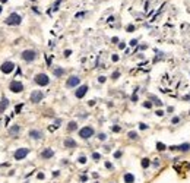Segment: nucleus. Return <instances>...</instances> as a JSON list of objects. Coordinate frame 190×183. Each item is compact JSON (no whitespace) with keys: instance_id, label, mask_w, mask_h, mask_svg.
Segmentation results:
<instances>
[{"instance_id":"obj_37","label":"nucleus","mask_w":190,"mask_h":183,"mask_svg":"<svg viewBox=\"0 0 190 183\" xmlns=\"http://www.w3.org/2000/svg\"><path fill=\"white\" fill-rule=\"evenodd\" d=\"M37 177H38L40 180H42V179H44L45 176H44V173H38V174H37Z\"/></svg>"},{"instance_id":"obj_14","label":"nucleus","mask_w":190,"mask_h":183,"mask_svg":"<svg viewBox=\"0 0 190 183\" xmlns=\"http://www.w3.org/2000/svg\"><path fill=\"white\" fill-rule=\"evenodd\" d=\"M63 144H64V148H76V145H78L76 141L72 139V138H66Z\"/></svg>"},{"instance_id":"obj_3","label":"nucleus","mask_w":190,"mask_h":183,"mask_svg":"<svg viewBox=\"0 0 190 183\" xmlns=\"http://www.w3.org/2000/svg\"><path fill=\"white\" fill-rule=\"evenodd\" d=\"M37 51L35 50H23L22 51V54H20V57H22V60H25V62H28V63H31V62H34L35 59H37Z\"/></svg>"},{"instance_id":"obj_27","label":"nucleus","mask_w":190,"mask_h":183,"mask_svg":"<svg viewBox=\"0 0 190 183\" xmlns=\"http://www.w3.org/2000/svg\"><path fill=\"white\" fill-rule=\"evenodd\" d=\"M152 100H154V103H155L157 106H162V101H160L158 98H155V97H152Z\"/></svg>"},{"instance_id":"obj_13","label":"nucleus","mask_w":190,"mask_h":183,"mask_svg":"<svg viewBox=\"0 0 190 183\" xmlns=\"http://www.w3.org/2000/svg\"><path fill=\"white\" fill-rule=\"evenodd\" d=\"M53 155H54V151L51 150V148H45L42 152H41V158H44V160H48V158H53Z\"/></svg>"},{"instance_id":"obj_48","label":"nucleus","mask_w":190,"mask_h":183,"mask_svg":"<svg viewBox=\"0 0 190 183\" xmlns=\"http://www.w3.org/2000/svg\"><path fill=\"white\" fill-rule=\"evenodd\" d=\"M111 41H113V43H119V38H117V37H113V40H111Z\"/></svg>"},{"instance_id":"obj_30","label":"nucleus","mask_w":190,"mask_h":183,"mask_svg":"<svg viewBox=\"0 0 190 183\" xmlns=\"http://www.w3.org/2000/svg\"><path fill=\"white\" fill-rule=\"evenodd\" d=\"M133 31H135V25H132V23H130V25L127 26V32H133Z\"/></svg>"},{"instance_id":"obj_17","label":"nucleus","mask_w":190,"mask_h":183,"mask_svg":"<svg viewBox=\"0 0 190 183\" xmlns=\"http://www.w3.org/2000/svg\"><path fill=\"white\" fill-rule=\"evenodd\" d=\"M53 73H54L56 78H61V76L64 75V69H61V67H56V69L53 70Z\"/></svg>"},{"instance_id":"obj_4","label":"nucleus","mask_w":190,"mask_h":183,"mask_svg":"<svg viewBox=\"0 0 190 183\" xmlns=\"http://www.w3.org/2000/svg\"><path fill=\"white\" fill-rule=\"evenodd\" d=\"M94 133H95V130H94V128H91V126H83V128L79 130V136H80L82 139H89L91 136H94Z\"/></svg>"},{"instance_id":"obj_36","label":"nucleus","mask_w":190,"mask_h":183,"mask_svg":"<svg viewBox=\"0 0 190 183\" xmlns=\"http://www.w3.org/2000/svg\"><path fill=\"white\" fill-rule=\"evenodd\" d=\"M179 122H180V117H173V125H176Z\"/></svg>"},{"instance_id":"obj_53","label":"nucleus","mask_w":190,"mask_h":183,"mask_svg":"<svg viewBox=\"0 0 190 183\" xmlns=\"http://www.w3.org/2000/svg\"><path fill=\"white\" fill-rule=\"evenodd\" d=\"M31 1H35V0H31Z\"/></svg>"},{"instance_id":"obj_42","label":"nucleus","mask_w":190,"mask_h":183,"mask_svg":"<svg viewBox=\"0 0 190 183\" xmlns=\"http://www.w3.org/2000/svg\"><path fill=\"white\" fill-rule=\"evenodd\" d=\"M119 47L123 50V48H126V44H124V43H120V44H119Z\"/></svg>"},{"instance_id":"obj_50","label":"nucleus","mask_w":190,"mask_h":183,"mask_svg":"<svg viewBox=\"0 0 190 183\" xmlns=\"http://www.w3.org/2000/svg\"><path fill=\"white\" fill-rule=\"evenodd\" d=\"M184 100H190V95H187V97H184Z\"/></svg>"},{"instance_id":"obj_24","label":"nucleus","mask_w":190,"mask_h":183,"mask_svg":"<svg viewBox=\"0 0 190 183\" xmlns=\"http://www.w3.org/2000/svg\"><path fill=\"white\" fill-rule=\"evenodd\" d=\"M78 161H79V164H85V163H86V157H85V155H80V157L78 158Z\"/></svg>"},{"instance_id":"obj_40","label":"nucleus","mask_w":190,"mask_h":183,"mask_svg":"<svg viewBox=\"0 0 190 183\" xmlns=\"http://www.w3.org/2000/svg\"><path fill=\"white\" fill-rule=\"evenodd\" d=\"M105 167H107V169H110V170H111V169H113V164H111V163H108V161H107V163H105Z\"/></svg>"},{"instance_id":"obj_43","label":"nucleus","mask_w":190,"mask_h":183,"mask_svg":"<svg viewBox=\"0 0 190 183\" xmlns=\"http://www.w3.org/2000/svg\"><path fill=\"white\" fill-rule=\"evenodd\" d=\"M111 59H113V62H117V60H119V56H117V54H114Z\"/></svg>"},{"instance_id":"obj_45","label":"nucleus","mask_w":190,"mask_h":183,"mask_svg":"<svg viewBox=\"0 0 190 183\" xmlns=\"http://www.w3.org/2000/svg\"><path fill=\"white\" fill-rule=\"evenodd\" d=\"M132 101H138V97H136V94H133V95H132Z\"/></svg>"},{"instance_id":"obj_39","label":"nucleus","mask_w":190,"mask_h":183,"mask_svg":"<svg viewBox=\"0 0 190 183\" xmlns=\"http://www.w3.org/2000/svg\"><path fill=\"white\" fill-rule=\"evenodd\" d=\"M113 132H120V126H113Z\"/></svg>"},{"instance_id":"obj_47","label":"nucleus","mask_w":190,"mask_h":183,"mask_svg":"<svg viewBox=\"0 0 190 183\" xmlns=\"http://www.w3.org/2000/svg\"><path fill=\"white\" fill-rule=\"evenodd\" d=\"M83 15H85L83 12H80V13H76V18H80V16H83Z\"/></svg>"},{"instance_id":"obj_12","label":"nucleus","mask_w":190,"mask_h":183,"mask_svg":"<svg viewBox=\"0 0 190 183\" xmlns=\"http://www.w3.org/2000/svg\"><path fill=\"white\" fill-rule=\"evenodd\" d=\"M19 132H20V126H19V125H15V126L9 128V135H10L12 138H16V136L19 135Z\"/></svg>"},{"instance_id":"obj_28","label":"nucleus","mask_w":190,"mask_h":183,"mask_svg":"<svg viewBox=\"0 0 190 183\" xmlns=\"http://www.w3.org/2000/svg\"><path fill=\"white\" fill-rule=\"evenodd\" d=\"M143 107L151 108V107H152V103H151V101H145V103H143Z\"/></svg>"},{"instance_id":"obj_44","label":"nucleus","mask_w":190,"mask_h":183,"mask_svg":"<svg viewBox=\"0 0 190 183\" xmlns=\"http://www.w3.org/2000/svg\"><path fill=\"white\" fill-rule=\"evenodd\" d=\"M80 180H82V182H86V180H88V177L83 174V176H80Z\"/></svg>"},{"instance_id":"obj_10","label":"nucleus","mask_w":190,"mask_h":183,"mask_svg":"<svg viewBox=\"0 0 190 183\" xmlns=\"http://www.w3.org/2000/svg\"><path fill=\"white\" fill-rule=\"evenodd\" d=\"M86 92H88V85H80V86L76 89L75 95H76V98H83Z\"/></svg>"},{"instance_id":"obj_49","label":"nucleus","mask_w":190,"mask_h":183,"mask_svg":"<svg viewBox=\"0 0 190 183\" xmlns=\"http://www.w3.org/2000/svg\"><path fill=\"white\" fill-rule=\"evenodd\" d=\"M59 174H60V172H53V176H54V177H57Z\"/></svg>"},{"instance_id":"obj_51","label":"nucleus","mask_w":190,"mask_h":183,"mask_svg":"<svg viewBox=\"0 0 190 183\" xmlns=\"http://www.w3.org/2000/svg\"><path fill=\"white\" fill-rule=\"evenodd\" d=\"M0 1H1V3H6V1H7V0H0Z\"/></svg>"},{"instance_id":"obj_5","label":"nucleus","mask_w":190,"mask_h":183,"mask_svg":"<svg viewBox=\"0 0 190 183\" xmlns=\"http://www.w3.org/2000/svg\"><path fill=\"white\" fill-rule=\"evenodd\" d=\"M9 89H10L12 92H15V94H19V92L23 91V84L19 82L18 79H15V81H12V82L9 84Z\"/></svg>"},{"instance_id":"obj_1","label":"nucleus","mask_w":190,"mask_h":183,"mask_svg":"<svg viewBox=\"0 0 190 183\" xmlns=\"http://www.w3.org/2000/svg\"><path fill=\"white\" fill-rule=\"evenodd\" d=\"M4 22H6V25H10V26H13V25H19V23L22 22V16H20L19 13L13 12V13H10V15L4 19Z\"/></svg>"},{"instance_id":"obj_23","label":"nucleus","mask_w":190,"mask_h":183,"mask_svg":"<svg viewBox=\"0 0 190 183\" xmlns=\"http://www.w3.org/2000/svg\"><path fill=\"white\" fill-rule=\"evenodd\" d=\"M92 158H94L95 161H100V160H101V154H100V152H94V154H92Z\"/></svg>"},{"instance_id":"obj_33","label":"nucleus","mask_w":190,"mask_h":183,"mask_svg":"<svg viewBox=\"0 0 190 183\" xmlns=\"http://www.w3.org/2000/svg\"><path fill=\"white\" fill-rule=\"evenodd\" d=\"M139 128H140L142 130H145V129H148V125H145V123H139Z\"/></svg>"},{"instance_id":"obj_29","label":"nucleus","mask_w":190,"mask_h":183,"mask_svg":"<svg viewBox=\"0 0 190 183\" xmlns=\"http://www.w3.org/2000/svg\"><path fill=\"white\" fill-rule=\"evenodd\" d=\"M22 107H23V104H18V106L15 107V111H16V113H19V111L22 110Z\"/></svg>"},{"instance_id":"obj_25","label":"nucleus","mask_w":190,"mask_h":183,"mask_svg":"<svg viewBox=\"0 0 190 183\" xmlns=\"http://www.w3.org/2000/svg\"><path fill=\"white\" fill-rule=\"evenodd\" d=\"M61 1H63V0H57V1H56V3H54V6H53V10H57V9H59V6H60V3H61Z\"/></svg>"},{"instance_id":"obj_31","label":"nucleus","mask_w":190,"mask_h":183,"mask_svg":"<svg viewBox=\"0 0 190 183\" xmlns=\"http://www.w3.org/2000/svg\"><path fill=\"white\" fill-rule=\"evenodd\" d=\"M121 155H123V154H121V151H116V152H114V158H120Z\"/></svg>"},{"instance_id":"obj_52","label":"nucleus","mask_w":190,"mask_h":183,"mask_svg":"<svg viewBox=\"0 0 190 183\" xmlns=\"http://www.w3.org/2000/svg\"><path fill=\"white\" fill-rule=\"evenodd\" d=\"M1 10H3V7H1V6H0V15H1Z\"/></svg>"},{"instance_id":"obj_32","label":"nucleus","mask_w":190,"mask_h":183,"mask_svg":"<svg viewBox=\"0 0 190 183\" xmlns=\"http://www.w3.org/2000/svg\"><path fill=\"white\" fill-rule=\"evenodd\" d=\"M119 76H120V72H114V73L111 75V78H113V79H117Z\"/></svg>"},{"instance_id":"obj_46","label":"nucleus","mask_w":190,"mask_h":183,"mask_svg":"<svg viewBox=\"0 0 190 183\" xmlns=\"http://www.w3.org/2000/svg\"><path fill=\"white\" fill-rule=\"evenodd\" d=\"M154 166H155V167H158V166H160V161H158V158L154 161Z\"/></svg>"},{"instance_id":"obj_11","label":"nucleus","mask_w":190,"mask_h":183,"mask_svg":"<svg viewBox=\"0 0 190 183\" xmlns=\"http://www.w3.org/2000/svg\"><path fill=\"white\" fill-rule=\"evenodd\" d=\"M28 136L31 138V139H41L42 138V132L41 130H38V129H32V130H29V133H28Z\"/></svg>"},{"instance_id":"obj_35","label":"nucleus","mask_w":190,"mask_h":183,"mask_svg":"<svg viewBox=\"0 0 190 183\" xmlns=\"http://www.w3.org/2000/svg\"><path fill=\"white\" fill-rule=\"evenodd\" d=\"M105 79H107L105 76H100V78H98V82H101V84H102V82H105Z\"/></svg>"},{"instance_id":"obj_21","label":"nucleus","mask_w":190,"mask_h":183,"mask_svg":"<svg viewBox=\"0 0 190 183\" xmlns=\"http://www.w3.org/2000/svg\"><path fill=\"white\" fill-rule=\"evenodd\" d=\"M127 136H129V139H138V133H136V132H133V130H132V132H129V133H127Z\"/></svg>"},{"instance_id":"obj_2","label":"nucleus","mask_w":190,"mask_h":183,"mask_svg":"<svg viewBox=\"0 0 190 183\" xmlns=\"http://www.w3.org/2000/svg\"><path fill=\"white\" fill-rule=\"evenodd\" d=\"M34 81H35V84L40 85V86H47V85L50 84V78H48V75H45V73H37L35 78H34Z\"/></svg>"},{"instance_id":"obj_16","label":"nucleus","mask_w":190,"mask_h":183,"mask_svg":"<svg viewBox=\"0 0 190 183\" xmlns=\"http://www.w3.org/2000/svg\"><path fill=\"white\" fill-rule=\"evenodd\" d=\"M7 106H9V100L3 97V98H1V101H0V113H3V111H4V108H6Z\"/></svg>"},{"instance_id":"obj_8","label":"nucleus","mask_w":190,"mask_h":183,"mask_svg":"<svg viewBox=\"0 0 190 183\" xmlns=\"http://www.w3.org/2000/svg\"><path fill=\"white\" fill-rule=\"evenodd\" d=\"M80 84V78L79 76H70L69 79H67V82H66V86L67 88H75V86H78Z\"/></svg>"},{"instance_id":"obj_18","label":"nucleus","mask_w":190,"mask_h":183,"mask_svg":"<svg viewBox=\"0 0 190 183\" xmlns=\"http://www.w3.org/2000/svg\"><path fill=\"white\" fill-rule=\"evenodd\" d=\"M176 150H180V151H189L190 150V144L189 142H186V144H181V145H179V147H176Z\"/></svg>"},{"instance_id":"obj_15","label":"nucleus","mask_w":190,"mask_h":183,"mask_svg":"<svg viewBox=\"0 0 190 183\" xmlns=\"http://www.w3.org/2000/svg\"><path fill=\"white\" fill-rule=\"evenodd\" d=\"M123 180H124V183H135V176L132 173H126L123 176Z\"/></svg>"},{"instance_id":"obj_22","label":"nucleus","mask_w":190,"mask_h":183,"mask_svg":"<svg viewBox=\"0 0 190 183\" xmlns=\"http://www.w3.org/2000/svg\"><path fill=\"white\" fill-rule=\"evenodd\" d=\"M165 148H167V147H165L162 142H157V150H158V151H164Z\"/></svg>"},{"instance_id":"obj_6","label":"nucleus","mask_w":190,"mask_h":183,"mask_svg":"<svg viewBox=\"0 0 190 183\" xmlns=\"http://www.w3.org/2000/svg\"><path fill=\"white\" fill-rule=\"evenodd\" d=\"M28 154H29V150H28V148H18V150L15 151L13 157H15V160L20 161V160H25Z\"/></svg>"},{"instance_id":"obj_20","label":"nucleus","mask_w":190,"mask_h":183,"mask_svg":"<svg viewBox=\"0 0 190 183\" xmlns=\"http://www.w3.org/2000/svg\"><path fill=\"white\" fill-rule=\"evenodd\" d=\"M140 164H142V167H143V169H148V167L151 166V160H149V158H142Z\"/></svg>"},{"instance_id":"obj_38","label":"nucleus","mask_w":190,"mask_h":183,"mask_svg":"<svg viewBox=\"0 0 190 183\" xmlns=\"http://www.w3.org/2000/svg\"><path fill=\"white\" fill-rule=\"evenodd\" d=\"M70 54H72V50H66V51H64V56H66V57H69Z\"/></svg>"},{"instance_id":"obj_41","label":"nucleus","mask_w":190,"mask_h":183,"mask_svg":"<svg viewBox=\"0 0 190 183\" xmlns=\"http://www.w3.org/2000/svg\"><path fill=\"white\" fill-rule=\"evenodd\" d=\"M157 116H164V111L162 110H157Z\"/></svg>"},{"instance_id":"obj_9","label":"nucleus","mask_w":190,"mask_h":183,"mask_svg":"<svg viewBox=\"0 0 190 183\" xmlns=\"http://www.w3.org/2000/svg\"><path fill=\"white\" fill-rule=\"evenodd\" d=\"M42 98H44V92H42V91H32V92H31V101H32L34 104L40 103Z\"/></svg>"},{"instance_id":"obj_7","label":"nucleus","mask_w":190,"mask_h":183,"mask_svg":"<svg viewBox=\"0 0 190 183\" xmlns=\"http://www.w3.org/2000/svg\"><path fill=\"white\" fill-rule=\"evenodd\" d=\"M13 69H15V63H13V62H10V60L3 62V63H1V66H0V70H1L3 73H6V75H9Z\"/></svg>"},{"instance_id":"obj_26","label":"nucleus","mask_w":190,"mask_h":183,"mask_svg":"<svg viewBox=\"0 0 190 183\" xmlns=\"http://www.w3.org/2000/svg\"><path fill=\"white\" fill-rule=\"evenodd\" d=\"M98 139H100V141H105V139H107V135H105V133H100V135H98Z\"/></svg>"},{"instance_id":"obj_34","label":"nucleus","mask_w":190,"mask_h":183,"mask_svg":"<svg viewBox=\"0 0 190 183\" xmlns=\"http://www.w3.org/2000/svg\"><path fill=\"white\" fill-rule=\"evenodd\" d=\"M130 45H132V47L138 45V40H132V41H130Z\"/></svg>"},{"instance_id":"obj_19","label":"nucleus","mask_w":190,"mask_h":183,"mask_svg":"<svg viewBox=\"0 0 190 183\" xmlns=\"http://www.w3.org/2000/svg\"><path fill=\"white\" fill-rule=\"evenodd\" d=\"M76 129H78V123H76V122H69L67 130H69V132H73V130H76Z\"/></svg>"}]
</instances>
